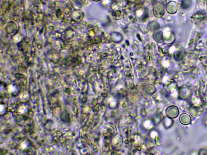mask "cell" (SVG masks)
<instances>
[{
    "mask_svg": "<svg viewBox=\"0 0 207 155\" xmlns=\"http://www.w3.org/2000/svg\"><path fill=\"white\" fill-rule=\"evenodd\" d=\"M203 108L199 104H194L192 105L189 109V112L193 117H197L200 116L203 112Z\"/></svg>",
    "mask_w": 207,
    "mask_h": 155,
    "instance_id": "1",
    "label": "cell"
},
{
    "mask_svg": "<svg viewBox=\"0 0 207 155\" xmlns=\"http://www.w3.org/2000/svg\"><path fill=\"white\" fill-rule=\"evenodd\" d=\"M191 89L189 87L184 86L180 89L179 97L180 99H188L191 96Z\"/></svg>",
    "mask_w": 207,
    "mask_h": 155,
    "instance_id": "2",
    "label": "cell"
},
{
    "mask_svg": "<svg viewBox=\"0 0 207 155\" xmlns=\"http://www.w3.org/2000/svg\"><path fill=\"white\" fill-rule=\"evenodd\" d=\"M179 113V111L178 108L176 106H171L166 110V115L168 117L171 118H176L178 116Z\"/></svg>",
    "mask_w": 207,
    "mask_h": 155,
    "instance_id": "3",
    "label": "cell"
},
{
    "mask_svg": "<svg viewBox=\"0 0 207 155\" xmlns=\"http://www.w3.org/2000/svg\"><path fill=\"white\" fill-rule=\"evenodd\" d=\"M180 122L184 125H187L190 124L191 118L190 115L187 113H183L180 116Z\"/></svg>",
    "mask_w": 207,
    "mask_h": 155,
    "instance_id": "4",
    "label": "cell"
},
{
    "mask_svg": "<svg viewBox=\"0 0 207 155\" xmlns=\"http://www.w3.org/2000/svg\"><path fill=\"white\" fill-rule=\"evenodd\" d=\"M26 108L24 107V106H22L20 108V111L21 112L24 113L26 112Z\"/></svg>",
    "mask_w": 207,
    "mask_h": 155,
    "instance_id": "5",
    "label": "cell"
},
{
    "mask_svg": "<svg viewBox=\"0 0 207 155\" xmlns=\"http://www.w3.org/2000/svg\"><path fill=\"white\" fill-rule=\"evenodd\" d=\"M9 90L10 92H14L15 90V87H9Z\"/></svg>",
    "mask_w": 207,
    "mask_h": 155,
    "instance_id": "6",
    "label": "cell"
},
{
    "mask_svg": "<svg viewBox=\"0 0 207 155\" xmlns=\"http://www.w3.org/2000/svg\"><path fill=\"white\" fill-rule=\"evenodd\" d=\"M206 124H207V120L206 122Z\"/></svg>",
    "mask_w": 207,
    "mask_h": 155,
    "instance_id": "7",
    "label": "cell"
}]
</instances>
